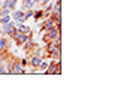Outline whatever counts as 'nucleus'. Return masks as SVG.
<instances>
[{
    "mask_svg": "<svg viewBox=\"0 0 120 112\" xmlns=\"http://www.w3.org/2000/svg\"><path fill=\"white\" fill-rule=\"evenodd\" d=\"M60 37V24H54V27L48 30V35H47V39L48 40H56Z\"/></svg>",
    "mask_w": 120,
    "mask_h": 112,
    "instance_id": "f257e3e1",
    "label": "nucleus"
},
{
    "mask_svg": "<svg viewBox=\"0 0 120 112\" xmlns=\"http://www.w3.org/2000/svg\"><path fill=\"white\" fill-rule=\"evenodd\" d=\"M14 30H15V25H14L12 21H9V22H6V24H3V28H2L3 35H12Z\"/></svg>",
    "mask_w": 120,
    "mask_h": 112,
    "instance_id": "f03ea898",
    "label": "nucleus"
},
{
    "mask_svg": "<svg viewBox=\"0 0 120 112\" xmlns=\"http://www.w3.org/2000/svg\"><path fill=\"white\" fill-rule=\"evenodd\" d=\"M41 61H42V55L35 54V55H32V57H30V66H32V67H39Z\"/></svg>",
    "mask_w": 120,
    "mask_h": 112,
    "instance_id": "7ed1b4c3",
    "label": "nucleus"
},
{
    "mask_svg": "<svg viewBox=\"0 0 120 112\" xmlns=\"http://www.w3.org/2000/svg\"><path fill=\"white\" fill-rule=\"evenodd\" d=\"M12 17H14V20H17V21H26V17H24V10H14V14H12Z\"/></svg>",
    "mask_w": 120,
    "mask_h": 112,
    "instance_id": "20e7f679",
    "label": "nucleus"
},
{
    "mask_svg": "<svg viewBox=\"0 0 120 112\" xmlns=\"http://www.w3.org/2000/svg\"><path fill=\"white\" fill-rule=\"evenodd\" d=\"M54 27V21H52V18L50 17V18H47V20L44 21V25H42V28L45 30V32H48L50 28H52Z\"/></svg>",
    "mask_w": 120,
    "mask_h": 112,
    "instance_id": "39448f33",
    "label": "nucleus"
},
{
    "mask_svg": "<svg viewBox=\"0 0 120 112\" xmlns=\"http://www.w3.org/2000/svg\"><path fill=\"white\" fill-rule=\"evenodd\" d=\"M12 73H17V75H22V73H24V66H22L21 63H17V61H15Z\"/></svg>",
    "mask_w": 120,
    "mask_h": 112,
    "instance_id": "423d86ee",
    "label": "nucleus"
},
{
    "mask_svg": "<svg viewBox=\"0 0 120 112\" xmlns=\"http://www.w3.org/2000/svg\"><path fill=\"white\" fill-rule=\"evenodd\" d=\"M2 7H8L9 10H14L15 9V2H14V0H5Z\"/></svg>",
    "mask_w": 120,
    "mask_h": 112,
    "instance_id": "0eeeda50",
    "label": "nucleus"
},
{
    "mask_svg": "<svg viewBox=\"0 0 120 112\" xmlns=\"http://www.w3.org/2000/svg\"><path fill=\"white\" fill-rule=\"evenodd\" d=\"M14 64H15V61L12 60V61H8L6 64H5V69H6V73H12V70H14Z\"/></svg>",
    "mask_w": 120,
    "mask_h": 112,
    "instance_id": "6e6552de",
    "label": "nucleus"
},
{
    "mask_svg": "<svg viewBox=\"0 0 120 112\" xmlns=\"http://www.w3.org/2000/svg\"><path fill=\"white\" fill-rule=\"evenodd\" d=\"M6 48H8V42H6L5 37L2 36V37H0V52H5Z\"/></svg>",
    "mask_w": 120,
    "mask_h": 112,
    "instance_id": "1a4fd4ad",
    "label": "nucleus"
},
{
    "mask_svg": "<svg viewBox=\"0 0 120 112\" xmlns=\"http://www.w3.org/2000/svg\"><path fill=\"white\" fill-rule=\"evenodd\" d=\"M50 17L52 18L54 24H60V21H62V15H60V14H51Z\"/></svg>",
    "mask_w": 120,
    "mask_h": 112,
    "instance_id": "9d476101",
    "label": "nucleus"
},
{
    "mask_svg": "<svg viewBox=\"0 0 120 112\" xmlns=\"http://www.w3.org/2000/svg\"><path fill=\"white\" fill-rule=\"evenodd\" d=\"M22 46H24L26 49H32V48H35V42H33V40L29 37V39H27V42H26L24 45H22Z\"/></svg>",
    "mask_w": 120,
    "mask_h": 112,
    "instance_id": "9b49d317",
    "label": "nucleus"
},
{
    "mask_svg": "<svg viewBox=\"0 0 120 112\" xmlns=\"http://www.w3.org/2000/svg\"><path fill=\"white\" fill-rule=\"evenodd\" d=\"M12 18H11V15H5V17H0V24H6V22H9Z\"/></svg>",
    "mask_w": 120,
    "mask_h": 112,
    "instance_id": "f8f14e48",
    "label": "nucleus"
},
{
    "mask_svg": "<svg viewBox=\"0 0 120 112\" xmlns=\"http://www.w3.org/2000/svg\"><path fill=\"white\" fill-rule=\"evenodd\" d=\"M5 15H11V10L8 7H0V17H5Z\"/></svg>",
    "mask_w": 120,
    "mask_h": 112,
    "instance_id": "ddd939ff",
    "label": "nucleus"
},
{
    "mask_svg": "<svg viewBox=\"0 0 120 112\" xmlns=\"http://www.w3.org/2000/svg\"><path fill=\"white\" fill-rule=\"evenodd\" d=\"M42 14H44V12H41V10H39V12H33V17H35V20H39V18L42 17Z\"/></svg>",
    "mask_w": 120,
    "mask_h": 112,
    "instance_id": "4468645a",
    "label": "nucleus"
},
{
    "mask_svg": "<svg viewBox=\"0 0 120 112\" xmlns=\"http://www.w3.org/2000/svg\"><path fill=\"white\" fill-rule=\"evenodd\" d=\"M39 67H41V69H42V70H45V69H47V67H48V64H47V63H45V61H41Z\"/></svg>",
    "mask_w": 120,
    "mask_h": 112,
    "instance_id": "2eb2a0df",
    "label": "nucleus"
},
{
    "mask_svg": "<svg viewBox=\"0 0 120 112\" xmlns=\"http://www.w3.org/2000/svg\"><path fill=\"white\" fill-rule=\"evenodd\" d=\"M39 2H41V3H42V5H47V3H48V2H50V0H39Z\"/></svg>",
    "mask_w": 120,
    "mask_h": 112,
    "instance_id": "dca6fc26",
    "label": "nucleus"
},
{
    "mask_svg": "<svg viewBox=\"0 0 120 112\" xmlns=\"http://www.w3.org/2000/svg\"><path fill=\"white\" fill-rule=\"evenodd\" d=\"M20 63H21V64H22V66H26V64H27V60H21V61H20Z\"/></svg>",
    "mask_w": 120,
    "mask_h": 112,
    "instance_id": "f3484780",
    "label": "nucleus"
},
{
    "mask_svg": "<svg viewBox=\"0 0 120 112\" xmlns=\"http://www.w3.org/2000/svg\"><path fill=\"white\" fill-rule=\"evenodd\" d=\"M3 36V32H2V30H0V37H2Z\"/></svg>",
    "mask_w": 120,
    "mask_h": 112,
    "instance_id": "a211bd4d",
    "label": "nucleus"
},
{
    "mask_svg": "<svg viewBox=\"0 0 120 112\" xmlns=\"http://www.w3.org/2000/svg\"><path fill=\"white\" fill-rule=\"evenodd\" d=\"M14 2H17V0H14Z\"/></svg>",
    "mask_w": 120,
    "mask_h": 112,
    "instance_id": "6ab92c4d",
    "label": "nucleus"
},
{
    "mask_svg": "<svg viewBox=\"0 0 120 112\" xmlns=\"http://www.w3.org/2000/svg\"><path fill=\"white\" fill-rule=\"evenodd\" d=\"M22 2H26V0H22Z\"/></svg>",
    "mask_w": 120,
    "mask_h": 112,
    "instance_id": "aec40b11",
    "label": "nucleus"
}]
</instances>
